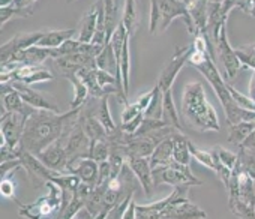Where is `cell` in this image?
I'll use <instances>...</instances> for the list:
<instances>
[{"label": "cell", "instance_id": "4dcf8cb0", "mask_svg": "<svg viewBox=\"0 0 255 219\" xmlns=\"http://www.w3.org/2000/svg\"><path fill=\"white\" fill-rule=\"evenodd\" d=\"M255 129V122L252 120H243V122H237L230 125L228 128V141L237 147H240V144L249 137V134Z\"/></svg>", "mask_w": 255, "mask_h": 219}, {"label": "cell", "instance_id": "7c38bea8", "mask_svg": "<svg viewBox=\"0 0 255 219\" xmlns=\"http://www.w3.org/2000/svg\"><path fill=\"white\" fill-rule=\"evenodd\" d=\"M20 159L23 161V168L33 188H41L42 185L51 180L54 170L48 168L36 155L20 149Z\"/></svg>", "mask_w": 255, "mask_h": 219}, {"label": "cell", "instance_id": "4fadbf2b", "mask_svg": "<svg viewBox=\"0 0 255 219\" xmlns=\"http://www.w3.org/2000/svg\"><path fill=\"white\" fill-rule=\"evenodd\" d=\"M189 189H191L189 186H176L168 197H165V198H162L159 201H155V203H150V204H137L135 218H138V219H159L162 210L171 201L179 200V198H186Z\"/></svg>", "mask_w": 255, "mask_h": 219}, {"label": "cell", "instance_id": "52a82bcc", "mask_svg": "<svg viewBox=\"0 0 255 219\" xmlns=\"http://www.w3.org/2000/svg\"><path fill=\"white\" fill-rule=\"evenodd\" d=\"M60 138L63 140L69 162L80 159V158H89L90 138L87 137V134L78 123V120L74 122L72 125H69Z\"/></svg>", "mask_w": 255, "mask_h": 219}, {"label": "cell", "instance_id": "c3c4849f", "mask_svg": "<svg viewBox=\"0 0 255 219\" xmlns=\"http://www.w3.org/2000/svg\"><path fill=\"white\" fill-rule=\"evenodd\" d=\"M237 5H239V0H222L221 2V8H222V12L228 17L230 12L233 9H237Z\"/></svg>", "mask_w": 255, "mask_h": 219}, {"label": "cell", "instance_id": "816d5d0a", "mask_svg": "<svg viewBox=\"0 0 255 219\" xmlns=\"http://www.w3.org/2000/svg\"><path fill=\"white\" fill-rule=\"evenodd\" d=\"M135 207H137V203H135V198H132V201L129 203V206H128V209L123 213V218H135Z\"/></svg>", "mask_w": 255, "mask_h": 219}, {"label": "cell", "instance_id": "5b68a950", "mask_svg": "<svg viewBox=\"0 0 255 219\" xmlns=\"http://www.w3.org/2000/svg\"><path fill=\"white\" fill-rule=\"evenodd\" d=\"M153 185H170L176 186H200L203 180H200L191 170L189 165L179 167H156L152 170Z\"/></svg>", "mask_w": 255, "mask_h": 219}, {"label": "cell", "instance_id": "681fc988", "mask_svg": "<svg viewBox=\"0 0 255 219\" xmlns=\"http://www.w3.org/2000/svg\"><path fill=\"white\" fill-rule=\"evenodd\" d=\"M38 2V0H14L11 5L17 6V8H23V9H29V11H35L33 5Z\"/></svg>", "mask_w": 255, "mask_h": 219}, {"label": "cell", "instance_id": "1f68e13d", "mask_svg": "<svg viewBox=\"0 0 255 219\" xmlns=\"http://www.w3.org/2000/svg\"><path fill=\"white\" fill-rule=\"evenodd\" d=\"M68 81H71V84L74 86V99L71 102V110H78L83 107V104L87 101L89 98V90L86 87V84L80 80V77L77 74H66L63 75Z\"/></svg>", "mask_w": 255, "mask_h": 219}, {"label": "cell", "instance_id": "7402d4cb", "mask_svg": "<svg viewBox=\"0 0 255 219\" xmlns=\"http://www.w3.org/2000/svg\"><path fill=\"white\" fill-rule=\"evenodd\" d=\"M99 8H101V0L95 5L90 6L89 11H86L80 20V26L77 29V39L81 42L90 44L95 38L96 29H98V17H99Z\"/></svg>", "mask_w": 255, "mask_h": 219}, {"label": "cell", "instance_id": "f907efd6", "mask_svg": "<svg viewBox=\"0 0 255 219\" xmlns=\"http://www.w3.org/2000/svg\"><path fill=\"white\" fill-rule=\"evenodd\" d=\"M240 147L249 149V150H255V129L249 134V137L240 144Z\"/></svg>", "mask_w": 255, "mask_h": 219}, {"label": "cell", "instance_id": "30bf717a", "mask_svg": "<svg viewBox=\"0 0 255 219\" xmlns=\"http://www.w3.org/2000/svg\"><path fill=\"white\" fill-rule=\"evenodd\" d=\"M53 78H54V75L42 65H23V66H18L12 72L0 74V84L11 83V81H21V83L30 86V84H36V83L51 81Z\"/></svg>", "mask_w": 255, "mask_h": 219}, {"label": "cell", "instance_id": "8d00e7d4", "mask_svg": "<svg viewBox=\"0 0 255 219\" xmlns=\"http://www.w3.org/2000/svg\"><path fill=\"white\" fill-rule=\"evenodd\" d=\"M236 53L246 71H255V50L251 45H240L236 48Z\"/></svg>", "mask_w": 255, "mask_h": 219}, {"label": "cell", "instance_id": "d4e9b609", "mask_svg": "<svg viewBox=\"0 0 255 219\" xmlns=\"http://www.w3.org/2000/svg\"><path fill=\"white\" fill-rule=\"evenodd\" d=\"M189 143H191V140L186 135H183V132L176 131L173 134V159H174V162H177L180 165L191 164L192 155H191Z\"/></svg>", "mask_w": 255, "mask_h": 219}, {"label": "cell", "instance_id": "6da1fadb", "mask_svg": "<svg viewBox=\"0 0 255 219\" xmlns=\"http://www.w3.org/2000/svg\"><path fill=\"white\" fill-rule=\"evenodd\" d=\"M80 108L69 110L68 113H56L50 110H36L27 117L24 132L20 141V149L33 155L42 152L47 146L54 143L65 129L78 120Z\"/></svg>", "mask_w": 255, "mask_h": 219}, {"label": "cell", "instance_id": "7dc6e473", "mask_svg": "<svg viewBox=\"0 0 255 219\" xmlns=\"http://www.w3.org/2000/svg\"><path fill=\"white\" fill-rule=\"evenodd\" d=\"M152 96H153V89L150 90V92H146V93H143L135 102L138 104V107L141 108V111L144 113V110L149 107V104H150V101H152Z\"/></svg>", "mask_w": 255, "mask_h": 219}, {"label": "cell", "instance_id": "4316f807", "mask_svg": "<svg viewBox=\"0 0 255 219\" xmlns=\"http://www.w3.org/2000/svg\"><path fill=\"white\" fill-rule=\"evenodd\" d=\"M77 36V29H63V30H45L41 41L36 44L44 48H59L68 39Z\"/></svg>", "mask_w": 255, "mask_h": 219}, {"label": "cell", "instance_id": "6f0895ef", "mask_svg": "<svg viewBox=\"0 0 255 219\" xmlns=\"http://www.w3.org/2000/svg\"><path fill=\"white\" fill-rule=\"evenodd\" d=\"M69 2H72V0H69Z\"/></svg>", "mask_w": 255, "mask_h": 219}, {"label": "cell", "instance_id": "f6af8a7d", "mask_svg": "<svg viewBox=\"0 0 255 219\" xmlns=\"http://www.w3.org/2000/svg\"><path fill=\"white\" fill-rule=\"evenodd\" d=\"M143 119H144V114H140L138 117H135V119H132V120H129V122L122 123V125H120V129H122L123 132H126V134H135V132L138 131V128L141 126Z\"/></svg>", "mask_w": 255, "mask_h": 219}, {"label": "cell", "instance_id": "60d3db41", "mask_svg": "<svg viewBox=\"0 0 255 219\" xmlns=\"http://www.w3.org/2000/svg\"><path fill=\"white\" fill-rule=\"evenodd\" d=\"M213 150H215L218 159H219L227 168H230V170L234 168V165H236V162H237V159H239V153H234V152H231V150H228V149H225V147H221V146L213 147Z\"/></svg>", "mask_w": 255, "mask_h": 219}, {"label": "cell", "instance_id": "9f6ffc18", "mask_svg": "<svg viewBox=\"0 0 255 219\" xmlns=\"http://www.w3.org/2000/svg\"><path fill=\"white\" fill-rule=\"evenodd\" d=\"M254 188H255V180H254Z\"/></svg>", "mask_w": 255, "mask_h": 219}, {"label": "cell", "instance_id": "836d02e7", "mask_svg": "<svg viewBox=\"0 0 255 219\" xmlns=\"http://www.w3.org/2000/svg\"><path fill=\"white\" fill-rule=\"evenodd\" d=\"M189 149H191L192 158H194L197 162H200L201 165H204V167H207V168H210V170H213V171L216 170L219 159H218V156H216V153H215L213 149L209 150V152H207V150H201V149L195 147L192 141L189 143Z\"/></svg>", "mask_w": 255, "mask_h": 219}, {"label": "cell", "instance_id": "d6a6232c", "mask_svg": "<svg viewBox=\"0 0 255 219\" xmlns=\"http://www.w3.org/2000/svg\"><path fill=\"white\" fill-rule=\"evenodd\" d=\"M162 105H164V92L158 84L153 87V96L149 107L144 110V117L149 119H162Z\"/></svg>", "mask_w": 255, "mask_h": 219}, {"label": "cell", "instance_id": "bcb514c9", "mask_svg": "<svg viewBox=\"0 0 255 219\" xmlns=\"http://www.w3.org/2000/svg\"><path fill=\"white\" fill-rule=\"evenodd\" d=\"M237 9H240L243 14L255 18V0H239Z\"/></svg>", "mask_w": 255, "mask_h": 219}, {"label": "cell", "instance_id": "f1b7e54d", "mask_svg": "<svg viewBox=\"0 0 255 219\" xmlns=\"http://www.w3.org/2000/svg\"><path fill=\"white\" fill-rule=\"evenodd\" d=\"M96 68L98 66H89V68H83L80 69L78 72H75L80 80L86 84L87 90H89V96H93V98H102V96H107L108 93L99 86L98 83V78H96ZM110 96V95H108Z\"/></svg>", "mask_w": 255, "mask_h": 219}, {"label": "cell", "instance_id": "603a6c76", "mask_svg": "<svg viewBox=\"0 0 255 219\" xmlns=\"http://www.w3.org/2000/svg\"><path fill=\"white\" fill-rule=\"evenodd\" d=\"M227 20L228 17L222 12L221 3H215V2L207 3V35L213 47L219 39L221 29L227 24Z\"/></svg>", "mask_w": 255, "mask_h": 219}, {"label": "cell", "instance_id": "9c48e42d", "mask_svg": "<svg viewBox=\"0 0 255 219\" xmlns=\"http://www.w3.org/2000/svg\"><path fill=\"white\" fill-rule=\"evenodd\" d=\"M27 116L21 113H2L0 117V132H2V144L9 149H18L24 132Z\"/></svg>", "mask_w": 255, "mask_h": 219}, {"label": "cell", "instance_id": "74e56055", "mask_svg": "<svg viewBox=\"0 0 255 219\" xmlns=\"http://www.w3.org/2000/svg\"><path fill=\"white\" fill-rule=\"evenodd\" d=\"M239 159H240V164H242L243 170L255 180V150L240 147Z\"/></svg>", "mask_w": 255, "mask_h": 219}, {"label": "cell", "instance_id": "8992f818", "mask_svg": "<svg viewBox=\"0 0 255 219\" xmlns=\"http://www.w3.org/2000/svg\"><path fill=\"white\" fill-rule=\"evenodd\" d=\"M192 50H194L192 44H189L186 47H176L174 54L164 65L162 71L159 72L158 81H156V84L161 87L162 92L173 89V84H174L180 69L188 63V60H189V57L192 54Z\"/></svg>", "mask_w": 255, "mask_h": 219}, {"label": "cell", "instance_id": "ee69618b", "mask_svg": "<svg viewBox=\"0 0 255 219\" xmlns=\"http://www.w3.org/2000/svg\"><path fill=\"white\" fill-rule=\"evenodd\" d=\"M140 114H143V111H141V108L138 107V104L137 102H134V104L128 102L126 105H123V111H122V116H120L122 117V123L129 122V120L138 117Z\"/></svg>", "mask_w": 255, "mask_h": 219}, {"label": "cell", "instance_id": "e575fe53", "mask_svg": "<svg viewBox=\"0 0 255 219\" xmlns=\"http://www.w3.org/2000/svg\"><path fill=\"white\" fill-rule=\"evenodd\" d=\"M110 141L108 138L102 140H93L90 141V149H89V158L95 159L96 162H104L108 161L110 158Z\"/></svg>", "mask_w": 255, "mask_h": 219}, {"label": "cell", "instance_id": "ba28073f", "mask_svg": "<svg viewBox=\"0 0 255 219\" xmlns=\"http://www.w3.org/2000/svg\"><path fill=\"white\" fill-rule=\"evenodd\" d=\"M156 3L159 6L161 17H162L159 33H164L176 18H183L189 35L195 36V27H194L191 14L182 0H156Z\"/></svg>", "mask_w": 255, "mask_h": 219}, {"label": "cell", "instance_id": "83f0119b", "mask_svg": "<svg viewBox=\"0 0 255 219\" xmlns=\"http://www.w3.org/2000/svg\"><path fill=\"white\" fill-rule=\"evenodd\" d=\"M108 98H110L108 95L102 96V98H93V108H95V114H96L98 120L102 123V126L105 128V131L110 135L117 129V126H116V123H114V120L111 117V113H110Z\"/></svg>", "mask_w": 255, "mask_h": 219}, {"label": "cell", "instance_id": "db71d44e", "mask_svg": "<svg viewBox=\"0 0 255 219\" xmlns=\"http://www.w3.org/2000/svg\"><path fill=\"white\" fill-rule=\"evenodd\" d=\"M210 2H215V3H221L222 0H207V3H210Z\"/></svg>", "mask_w": 255, "mask_h": 219}, {"label": "cell", "instance_id": "11a10c76", "mask_svg": "<svg viewBox=\"0 0 255 219\" xmlns=\"http://www.w3.org/2000/svg\"><path fill=\"white\" fill-rule=\"evenodd\" d=\"M249 45H251V47H252V48L255 50V42H254V44H249Z\"/></svg>", "mask_w": 255, "mask_h": 219}, {"label": "cell", "instance_id": "2e32d148", "mask_svg": "<svg viewBox=\"0 0 255 219\" xmlns=\"http://www.w3.org/2000/svg\"><path fill=\"white\" fill-rule=\"evenodd\" d=\"M35 111L36 108L29 105L11 83H2V113H21L29 117Z\"/></svg>", "mask_w": 255, "mask_h": 219}, {"label": "cell", "instance_id": "9a60e30c", "mask_svg": "<svg viewBox=\"0 0 255 219\" xmlns=\"http://www.w3.org/2000/svg\"><path fill=\"white\" fill-rule=\"evenodd\" d=\"M176 218H183V219H206L207 213L198 207L197 204H194L188 197L186 198H179L171 201L161 213L159 219H176Z\"/></svg>", "mask_w": 255, "mask_h": 219}, {"label": "cell", "instance_id": "277c9868", "mask_svg": "<svg viewBox=\"0 0 255 219\" xmlns=\"http://www.w3.org/2000/svg\"><path fill=\"white\" fill-rule=\"evenodd\" d=\"M45 186L50 191L47 195L41 197L39 200H36L32 204H20V212H18L20 216L32 218V219L50 218V216L59 218V215L62 212V204H63L62 189L54 182H47Z\"/></svg>", "mask_w": 255, "mask_h": 219}, {"label": "cell", "instance_id": "484cf974", "mask_svg": "<svg viewBox=\"0 0 255 219\" xmlns=\"http://www.w3.org/2000/svg\"><path fill=\"white\" fill-rule=\"evenodd\" d=\"M162 120L168 125L173 126L174 129L183 132V125L179 117V111L176 108L174 99H173V89L164 92V105H162Z\"/></svg>", "mask_w": 255, "mask_h": 219}, {"label": "cell", "instance_id": "7a4b0ae2", "mask_svg": "<svg viewBox=\"0 0 255 219\" xmlns=\"http://www.w3.org/2000/svg\"><path fill=\"white\" fill-rule=\"evenodd\" d=\"M182 113L186 123L198 132H218L221 129L218 114L200 81H192L185 86L182 93Z\"/></svg>", "mask_w": 255, "mask_h": 219}, {"label": "cell", "instance_id": "b9f144b4", "mask_svg": "<svg viewBox=\"0 0 255 219\" xmlns=\"http://www.w3.org/2000/svg\"><path fill=\"white\" fill-rule=\"evenodd\" d=\"M161 21H162V17H161V11H159L156 0H150V20H149L150 35H155L156 32H159Z\"/></svg>", "mask_w": 255, "mask_h": 219}, {"label": "cell", "instance_id": "44dd1931", "mask_svg": "<svg viewBox=\"0 0 255 219\" xmlns=\"http://www.w3.org/2000/svg\"><path fill=\"white\" fill-rule=\"evenodd\" d=\"M56 66L62 71V75L66 74H75L83 68L89 66H98L96 57L84 53H77V54H69V56H62L54 59Z\"/></svg>", "mask_w": 255, "mask_h": 219}, {"label": "cell", "instance_id": "8fae6325", "mask_svg": "<svg viewBox=\"0 0 255 219\" xmlns=\"http://www.w3.org/2000/svg\"><path fill=\"white\" fill-rule=\"evenodd\" d=\"M215 48L218 50L219 59L222 62V66L225 69V77L228 81H233L239 72L242 69H245V66L242 65V62L237 57L236 48L231 47V44L228 42V36H227V24L221 29L219 32V39L215 45Z\"/></svg>", "mask_w": 255, "mask_h": 219}, {"label": "cell", "instance_id": "f546056e", "mask_svg": "<svg viewBox=\"0 0 255 219\" xmlns=\"http://www.w3.org/2000/svg\"><path fill=\"white\" fill-rule=\"evenodd\" d=\"M122 23L125 26V29L129 33V36H132L137 29H138V23H140V15H138V9H137V0H125V9H123V15H122Z\"/></svg>", "mask_w": 255, "mask_h": 219}, {"label": "cell", "instance_id": "5bb4252c", "mask_svg": "<svg viewBox=\"0 0 255 219\" xmlns=\"http://www.w3.org/2000/svg\"><path fill=\"white\" fill-rule=\"evenodd\" d=\"M45 30H38V32H29V33H18L8 42L2 44V51H0V60L2 63L9 62L17 53L36 45L41 38L44 36Z\"/></svg>", "mask_w": 255, "mask_h": 219}, {"label": "cell", "instance_id": "ab89813d", "mask_svg": "<svg viewBox=\"0 0 255 219\" xmlns=\"http://www.w3.org/2000/svg\"><path fill=\"white\" fill-rule=\"evenodd\" d=\"M0 194H2L3 198L17 201L18 204H21L17 200V183L12 180V176H8V177L2 179V182H0Z\"/></svg>", "mask_w": 255, "mask_h": 219}, {"label": "cell", "instance_id": "d6986e66", "mask_svg": "<svg viewBox=\"0 0 255 219\" xmlns=\"http://www.w3.org/2000/svg\"><path fill=\"white\" fill-rule=\"evenodd\" d=\"M65 173H71L77 176L81 182L95 186L99 176V162H96L92 158H80L68 162Z\"/></svg>", "mask_w": 255, "mask_h": 219}, {"label": "cell", "instance_id": "ffe728a7", "mask_svg": "<svg viewBox=\"0 0 255 219\" xmlns=\"http://www.w3.org/2000/svg\"><path fill=\"white\" fill-rule=\"evenodd\" d=\"M128 165L131 167L132 173L135 174L138 185L143 188L144 194L147 197L152 195V189H153V176H152V165H150V159L149 158H128L126 159Z\"/></svg>", "mask_w": 255, "mask_h": 219}, {"label": "cell", "instance_id": "f35d334b", "mask_svg": "<svg viewBox=\"0 0 255 219\" xmlns=\"http://www.w3.org/2000/svg\"><path fill=\"white\" fill-rule=\"evenodd\" d=\"M228 90L233 96V99L236 101L237 105H240L245 110H249V111L255 113V101L252 98H249V95H243L240 90H237L236 87H233L231 84H228Z\"/></svg>", "mask_w": 255, "mask_h": 219}, {"label": "cell", "instance_id": "d590c367", "mask_svg": "<svg viewBox=\"0 0 255 219\" xmlns=\"http://www.w3.org/2000/svg\"><path fill=\"white\" fill-rule=\"evenodd\" d=\"M30 15H33V11L17 8L14 5H8V6L0 8V23H2V27L5 24H8L14 17L17 18V17H30Z\"/></svg>", "mask_w": 255, "mask_h": 219}, {"label": "cell", "instance_id": "f5cc1de1", "mask_svg": "<svg viewBox=\"0 0 255 219\" xmlns=\"http://www.w3.org/2000/svg\"><path fill=\"white\" fill-rule=\"evenodd\" d=\"M249 98H252L255 101V71H252L251 80H249Z\"/></svg>", "mask_w": 255, "mask_h": 219}, {"label": "cell", "instance_id": "cb8c5ba5", "mask_svg": "<svg viewBox=\"0 0 255 219\" xmlns=\"http://www.w3.org/2000/svg\"><path fill=\"white\" fill-rule=\"evenodd\" d=\"M174 134V132H173ZM173 134L165 137L150 155V165L152 170L156 167H173L176 162L173 159Z\"/></svg>", "mask_w": 255, "mask_h": 219}, {"label": "cell", "instance_id": "e0dca14e", "mask_svg": "<svg viewBox=\"0 0 255 219\" xmlns=\"http://www.w3.org/2000/svg\"><path fill=\"white\" fill-rule=\"evenodd\" d=\"M11 84L14 86V89L18 90V93L21 95V98L29 105H32L33 108H36V110H50V111L60 113L59 105L48 95H45V93H42L39 90L32 89L29 84H24L21 81H11Z\"/></svg>", "mask_w": 255, "mask_h": 219}, {"label": "cell", "instance_id": "7bdbcfd3", "mask_svg": "<svg viewBox=\"0 0 255 219\" xmlns=\"http://www.w3.org/2000/svg\"><path fill=\"white\" fill-rule=\"evenodd\" d=\"M23 168V161L20 158L17 159H9V161H2L0 164V177H8L11 176L14 171L17 170H21Z\"/></svg>", "mask_w": 255, "mask_h": 219}, {"label": "cell", "instance_id": "3957f363", "mask_svg": "<svg viewBox=\"0 0 255 219\" xmlns=\"http://www.w3.org/2000/svg\"><path fill=\"white\" fill-rule=\"evenodd\" d=\"M225 189L228 192V207L233 215L239 218H255L254 179L243 170L240 159H237Z\"/></svg>", "mask_w": 255, "mask_h": 219}, {"label": "cell", "instance_id": "ac0fdd59", "mask_svg": "<svg viewBox=\"0 0 255 219\" xmlns=\"http://www.w3.org/2000/svg\"><path fill=\"white\" fill-rule=\"evenodd\" d=\"M62 137V135H60ZM48 168L54 170V171H63L66 170V165L69 162L68 155H66V149L63 144L62 138H57L54 143H51L50 146H47L42 152H39L36 155Z\"/></svg>", "mask_w": 255, "mask_h": 219}]
</instances>
